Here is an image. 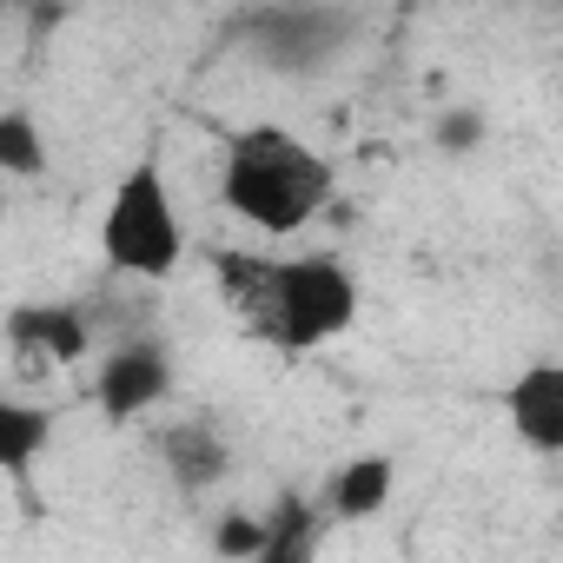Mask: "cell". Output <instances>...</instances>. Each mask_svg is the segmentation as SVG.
I'll return each mask as SVG.
<instances>
[{
    "label": "cell",
    "mask_w": 563,
    "mask_h": 563,
    "mask_svg": "<svg viewBox=\"0 0 563 563\" xmlns=\"http://www.w3.org/2000/svg\"><path fill=\"white\" fill-rule=\"evenodd\" d=\"M239 319L265 345H278V352H319L339 332H352V319H358V278L332 252L265 258V272H258L252 299L239 306Z\"/></svg>",
    "instance_id": "2"
},
{
    "label": "cell",
    "mask_w": 563,
    "mask_h": 563,
    "mask_svg": "<svg viewBox=\"0 0 563 563\" xmlns=\"http://www.w3.org/2000/svg\"><path fill=\"white\" fill-rule=\"evenodd\" d=\"M8 352L14 365H27V378L41 372H67L93 352V325L80 306H14L8 312Z\"/></svg>",
    "instance_id": "5"
},
{
    "label": "cell",
    "mask_w": 563,
    "mask_h": 563,
    "mask_svg": "<svg viewBox=\"0 0 563 563\" xmlns=\"http://www.w3.org/2000/svg\"><path fill=\"white\" fill-rule=\"evenodd\" d=\"M166 391H173V358H166L159 339H126L93 372V405H100L107 424H133V418L159 411Z\"/></svg>",
    "instance_id": "4"
},
{
    "label": "cell",
    "mask_w": 563,
    "mask_h": 563,
    "mask_svg": "<svg viewBox=\"0 0 563 563\" xmlns=\"http://www.w3.org/2000/svg\"><path fill=\"white\" fill-rule=\"evenodd\" d=\"M245 34L258 41V54L272 67H312L339 47L345 34V14H292V8H278V14H252Z\"/></svg>",
    "instance_id": "7"
},
{
    "label": "cell",
    "mask_w": 563,
    "mask_h": 563,
    "mask_svg": "<svg viewBox=\"0 0 563 563\" xmlns=\"http://www.w3.org/2000/svg\"><path fill=\"white\" fill-rule=\"evenodd\" d=\"M510 431L537 451V457H556L563 451V372L550 358H537L530 372L510 378Z\"/></svg>",
    "instance_id": "6"
},
{
    "label": "cell",
    "mask_w": 563,
    "mask_h": 563,
    "mask_svg": "<svg viewBox=\"0 0 563 563\" xmlns=\"http://www.w3.org/2000/svg\"><path fill=\"white\" fill-rule=\"evenodd\" d=\"M47 173V133L27 107H0V179Z\"/></svg>",
    "instance_id": "12"
},
{
    "label": "cell",
    "mask_w": 563,
    "mask_h": 563,
    "mask_svg": "<svg viewBox=\"0 0 563 563\" xmlns=\"http://www.w3.org/2000/svg\"><path fill=\"white\" fill-rule=\"evenodd\" d=\"M159 457H166V477H173L179 490H212V484L232 471V444H225V431H219L212 418H179V424H166Z\"/></svg>",
    "instance_id": "8"
},
{
    "label": "cell",
    "mask_w": 563,
    "mask_h": 563,
    "mask_svg": "<svg viewBox=\"0 0 563 563\" xmlns=\"http://www.w3.org/2000/svg\"><path fill=\"white\" fill-rule=\"evenodd\" d=\"M391 484H398V464L385 451H365V457H345L332 477H325V523H365L391 504Z\"/></svg>",
    "instance_id": "9"
},
{
    "label": "cell",
    "mask_w": 563,
    "mask_h": 563,
    "mask_svg": "<svg viewBox=\"0 0 563 563\" xmlns=\"http://www.w3.org/2000/svg\"><path fill=\"white\" fill-rule=\"evenodd\" d=\"M258 543H265V517H258V510H225V517L212 523V550H219L225 563H252Z\"/></svg>",
    "instance_id": "13"
},
{
    "label": "cell",
    "mask_w": 563,
    "mask_h": 563,
    "mask_svg": "<svg viewBox=\"0 0 563 563\" xmlns=\"http://www.w3.org/2000/svg\"><path fill=\"white\" fill-rule=\"evenodd\" d=\"M265 517V543H258V556L252 563H319V543H325V510L312 504V497H299V490H286L272 510H258Z\"/></svg>",
    "instance_id": "10"
},
{
    "label": "cell",
    "mask_w": 563,
    "mask_h": 563,
    "mask_svg": "<svg viewBox=\"0 0 563 563\" xmlns=\"http://www.w3.org/2000/svg\"><path fill=\"white\" fill-rule=\"evenodd\" d=\"M100 258L126 278H146V286L179 272L186 232H179V206H173V186H166L159 159H140L113 186V199L100 212Z\"/></svg>",
    "instance_id": "3"
},
{
    "label": "cell",
    "mask_w": 563,
    "mask_h": 563,
    "mask_svg": "<svg viewBox=\"0 0 563 563\" xmlns=\"http://www.w3.org/2000/svg\"><path fill=\"white\" fill-rule=\"evenodd\" d=\"M332 199V159L286 133V126H245L225 140V159H219V206L265 232V239H286L299 225H312Z\"/></svg>",
    "instance_id": "1"
},
{
    "label": "cell",
    "mask_w": 563,
    "mask_h": 563,
    "mask_svg": "<svg viewBox=\"0 0 563 563\" xmlns=\"http://www.w3.org/2000/svg\"><path fill=\"white\" fill-rule=\"evenodd\" d=\"M477 140H484V120H477V113H444V120H438V146H444V153H464V146H477Z\"/></svg>",
    "instance_id": "14"
},
{
    "label": "cell",
    "mask_w": 563,
    "mask_h": 563,
    "mask_svg": "<svg viewBox=\"0 0 563 563\" xmlns=\"http://www.w3.org/2000/svg\"><path fill=\"white\" fill-rule=\"evenodd\" d=\"M47 444H54V411L27 405V398H14L8 385H0V477L27 484L34 464L47 457Z\"/></svg>",
    "instance_id": "11"
}]
</instances>
